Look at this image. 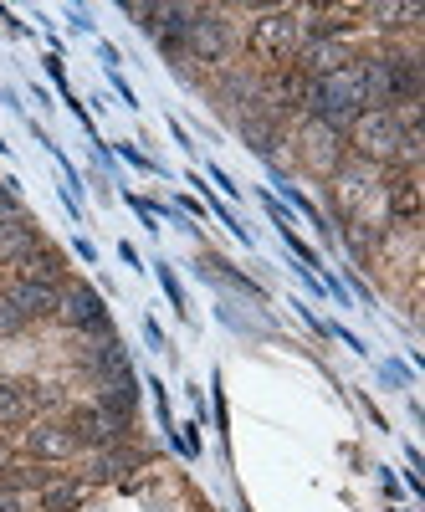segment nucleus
Masks as SVG:
<instances>
[{"instance_id": "f257e3e1", "label": "nucleus", "mask_w": 425, "mask_h": 512, "mask_svg": "<svg viewBox=\"0 0 425 512\" xmlns=\"http://www.w3.org/2000/svg\"><path fill=\"white\" fill-rule=\"evenodd\" d=\"M297 52H303V26H297L292 6H267V11L251 16V26H246V57L257 62L262 72L292 67Z\"/></svg>"}, {"instance_id": "f03ea898", "label": "nucleus", "mask_w": 425, "mask_h": 512, "mask_svg": "<svg viewBox=\"0 0 425 512\" xmlns=\"http://www.w3.org/2000/svg\"><path fill=\"white\" fill-rule=\"evenodd\" d=\"M303 108H308V118L328 123L333 134H349V123L364 113V77H359V62H354V67H344V72L313 77V82H308Z\"/></svg>"}, {"instance_id": "7ed1b4c3", "label": "nucleus", "mask_w": 425, "mask_h": 512, "mask_svg": "<svg viewBox=\"0 0 425 512\" xmlns=\"http://www.w3.org/2000/svg\"><path fill=\"white\" fill-rule=\"evenodd\" d=\"M349 149L359 164H374V169H400V154H405V128L395 123V113L385 108H364L354 123H349Z\"/></svg>"}, {"instance_id": "20e7f679", "label": "nucleus", "mask_w": 425, "mask_h": 512, "mask_svg": "<svg viewBox=\"0 0 425 512\" xmlns=\"http://www.w3.org/2000/svg\"><path fill=\"white\" fill-rule=\"evenodd\" d=\"M231 21H226V11H210V6H195V16H190V26H185V57L190 62H200V67H221L226 57H231Z\"/></svg>"}, {"instance_id": "39448f33", "label": "nucleus", "mask_w": 425, "mask_h": 512, "mask_svg": "<svg viewBox=\"0 0 425 512\" xmlns=\"http://www.w3.org/2000/svg\"><path fill=\"white\" fill-rule=\"evenodd\" d=\"M57 318L77 333H93V338H113V318L103 308V297L88 287V282H62V308Z\"/></svg>"}, {"instance_id": "423d86ee", "label": "nucleus", "mask_w": 425, "mask_h": 512, "mask_svg": "<svg viewBox=\"0 0 425 512\" xmlns=\"http://www.w3.org/2000/svg\"><path fill=\"white\" fill-rule=\"evenodd\" d=\"M62 425L72 431V441H77L82 451H108V446H118V441H123V431H129V425L113 420V415H108L98 400H88V405H72Z\"/></svg>"}, {"instance_id": "0eeeda50", "label": "nucleus", "mask_w": 425, "mask_h": 512, "mask_svg": "<svg viewBox=\"0 0 425 512\" xmlns=\"http://www.w3.org/2000/svg\"><path fill=\"white\" fill-rule=\"evenodd\" d=\"M297 154L313 175H333L338 164H344V134H333L328 123L318 118H303V134H297Z\"/></svg>"}, {"instance_id": "6e6552de", "label": "nucleus", "mask_w": 425, "mask_h": 512, "mask_svg": "<svg viewBox=\"0 0 425 512\" xmlns=\"http://www.w3.org/2000/svg\"><path fill=\"white\" fill-rule=\"evenodd\" d=\"M6 303L26 318V323H41V318H57L62 308V287H47V282H26V277H11L6 287Z\"/></svg>"}, {"instance_id": "1a4fd4ad", "label": "nucleus", "mask_w": 425, "mask_h": 512, "mask_svg": "<svg viewBox=\"0 0 425 512\" xmlns=\"http://www.w3.org/2000/svg\"><path fill=\"white\" fill-rule=\"evenodd\" d=\"M385 210H390V221H400V226L420 221L425 195H420V175H415V169H395V175H385Z\"/></svg>"}, {"instance_id": "9d476101", "label": "nucleus", "mask_w": 425, "mask_h": 512, "mask_svg": "<svg viewBox=\"0 0 425 512\" xmlns=\"http://www.w3.org/2000/svg\"><path fill=\"white\" fill-rule=\"evenodd\" d=\"M354 62H359V57H354L349 41H303V52H297L292 67L313 82V77H328V72H344V67H354Z\"/></svg>"}, {"instance_id": "9b49d317", "label": "nucleus", "mask_w": 425, "mask_h": 512, "mask_svg": "<svg viewBox=\"0 0 425 512\" xmlns=\"http://www.w3.org/2000/svg\"><path fill=\"white\" fill-rule=\"evenodd\" d=\"M26 451H31V461H72L82 446L72 441V431H67L62 420H31Z\"/></svg>"}, {"instance_id": "f8f14e48", "label": "nucleus", "mask_w": 425, "mask_h": 512, "mask_svg": "<svg viewBox=\"0 0 425 512\" xmlns=\"http://www.w3.org/2000/svg\"><path fill=\"white\" fill-rule=\"evenodd\" d=\"M82 364H88V374L98 384H118V379H129L134 364H129V349L118 344V338H103V344H93L88 354H82Z\"/></svg>"}, {"instance_id": "ddd939ff", "label": "nucleus", "mask_w": 425, "mask_h": 512, "mask_svg": "<svg viewBox=\"0 0 425 512\" xmlns=\"http://www.w3.org/2000/svg\"><path fill=\"white\" fill-rule=\"evenodd\" d=\"M31 420H36V405H31V379L0 374V431H11V425H31Z\"/></svg>"}, {"instance_id": "4468645a", "label": "nucleus", "mask_w": 425, "mask_h": 512, "mask_svg": "<svg viewBox=\"0 0 425 512\" xmlns=\"http://www.w3.org/2000/svg\"><path fill=\"white\" fill-rule=\"evenodd\" d=\"M16 277H26V282H47V287H62V282H67V262H62V251H57V246L41 241L36 251H26L21 262H16Z\"/></svg>"}, {"instance_id": "2eb2a0df", "label": "nucleus", "mask_w": 425, "mask_h": 512, "mask_svg": "<svg viewBox=\"0 0 425 512\" xmlns=\"http://www.w3.org/2000/svg\"><path fill=\"white\" fill-rule=\"evenodd\" d=\"M41 512H77L82 502H88V482L77 477H47V487L36 492Z\"/></svg>"}, {"instance_id": "dca6fc26", "label": "nucleus", "mask_w": 425, "mask_h": 512, "mask_svg": "<svg viewBox=\"0 0 425 512\" xmlns=\"http://www.w3.org/2000/svg\"><path fill=\"white\" fill-rule=\"evenodd\" d=\"M359 16H369L364 26H374V31H410L415 21H420V6H400V0H379V6H364Z\"/></svg>"}, {"instance_id": "f3484780", "label": "nucleus", "mask_w": 425, "mask_h": 512, "mask_svg": "<svg viewBox=\"0 0 425 512\" xmlns=\"http://www.w3.org/2000/svg\"><path fill=\"white\" fill-rule=\"evenodd\" d=\"M236 128H241L246 149H257L262 159H272V154H277V144H282V134H277V118H267V113H246Z\"/></svg>"}, {"instance_id": "a211bd4d", "label": "nucleus", "mask_w": 425, "mask_h": 512, "mask_svg": "<svg viewBox=\"0 0 425 512\" xmlns=\"http://www.w3.org/2000/svg\"><path fill=\"white\" fill-rule=\"evenodd\" d=\"M41 246V236H36V226L31 221H11V226H0V262H21L26 251H36Z\"/></svg>"}, {"instance_id": "6ab92c4d", "label": "nucleus", "mask_w": 425, "mask_h": 512, "mask_svg": "<svg viewBox=\"0 0 425 512\" xmlns=\"http://www.w3.org/2000/svg\"><path fill=\"white\" fill-rule=\"evenodd\" d=\"M11 221H31V216H26V205H21L16 180H0V226H11Z\"/></svg>"}, {"instance_id": "aec40b11", "label": "nucleus", "mask_w": 425, "mask_h": 512, "mask_svg": "<svg viewBox=\"0 0 425 512\" xmlns=\"http://www.w3.org/2000/svg\"><path fill=\"white\" fill-rule=\"evenodd\" d=\"M26 328H31V323L6 303V292H0V338H16V333H26Z\"/></svg>"}, {"instance_id": "412c9836", "label": "nucleus", "mask_w": 425, "mask_h": 512, "mask_svg": "<svg viewBox=\"0 0 425 512\" xmlns=\"http://www.w3.org/2000/svg\"><path fill=\"white\" fill-rule=\"evenodd\" d=\"M159 287H164V297L175 303V313H185V287H180V277L169 272V262H159Z\"/></svg>"}, {"instance_id": "4be33fe9", "label": "nucleus", "mask_w": 425, "mask_h": 512, "mask_svg": "<svg viewBox=\"0 0 425 512\" xmlns=\"http://www.w3.org/2000/svg\"><path fill=\"white\" fill-rule=\"evenodd\" d=\"M118 154H123V159H129L134 169H149V175H154V159H144V154H139L134 144H118Z\"/></svg>"}, {"instance_id": "5701e85b", "label": "nucleus", "mask_w": 425, "mask_h": 512, "mask_svg": "<svg viewBox=\"0 0 425 512\" xmlns=\"http://www.w3.org/2000/svg\"><path fill=\"white\" fill-rule=\"evenodd\" d=\"M47 77L57 82V88H67V72H62V52H52V57H47Z\"/></svg>"}, {"instance_id": "b1692460", "label": "nucleus", "mask_w": 425, "mask_h": 512, "mask_svg": "<svg viewBox=\"0 0 425 512\" xmlns=\"http://www.w3.org/2000/svg\"><path fill=\"white\" fill-rule=\"evenodd\" d=\"M0 26H6L11 36H26V26L16 21V11H11V6H0Z\"/></svg>"}, {"instance_id": "393cba45", "label": "nucleus", "mask_w": 425, "mask_h": 512, "mask_svg": "<svg viewBox=\"0 0 425 512\" xmlns=\"http://www.w3.org/2000/svg\"><path fill=\"white\" fill-rule=\"evenodd\" d=\"M0 512H21V492H11V487H0Z\"/></svg>"}, {"instance_id": "a878e982", "label": "nucleus", "mask_w": 425, "mask_h": 512, "mask_svg": "<svg viewBox=\"0 0 425 512\" xmlns=\"http://www.w3.org/2000/svg\"><path fill=\"white\" fill-rule=\"evenodd\" d=\"M144 338H149V349H164V333H159L154 318H144Z\"/></svg>"}, {"instance_id": "bb28decb", "label": "nucleus", "mask_w": 425, "mask_h": 512, "mask_svg": "<svg viewBox=\"0 0 425 512\" xmlns=\"http://www.w3.org/2000/svg\"><path fill=\"white\" fill-rule=\"evenodd\" d=\"M113 88H118V98H123V103H129V108H139V98H134V88H129V82H123L118 72H113Z\"/></svg>"}, {"instance_id": "cd10ccee", "label": "nucleus", "mask_w": 425, "mask_h": 512, "mask_svg": "<svg viewBox=\"0 0 425 512\" xmlns=\"http://www.w3.org/2000/svg\"><path fill=\"white\" fill-rule=\"evenodd\" d=\"M72 246H77V256H82V262H88V267H93V262H98V246H93V241H82V236H77V241H72Z\"/></svg>"}, {"instance_id": "c85d7f7f", "label": "nucleus", "mask_w": 425, "mask_h": 512, "mask_svg": "<svg viewBox=\"0 0 425 512\" xmlns=\"http://www.w3.org/2000/svg\"><path fill=\"white\" fill-rule=\"evenodd\" d=\"M210 180H216V185H221L226 195H236V185H231V175H226V169H221V164H210Z\"/></svg>"}, {"instance_id": "c756f323", "label": "nucleus", "mask_w": 425, "mask_h": 512, "mask_svg": "<svg viewBox=\"0 0 425 512\" xmlns=\"http://www.w3.org/2000/svg\"><path fill=\"white\" fill-rule=\"evenodd\" d=\"M67 16H72V26H77V31H93V21H88V11H82V6H72Z\"/></svg>"}, {"instance_id": "7c9ffc66", "label": "nucleus", "mask_w": 425, "mask_h": 512, "mask_svg": "<svg viewBox=\"0 0 425 512\" xmlns=\"http://www.w3.org/2000/svg\"><path fill=\"white\" fill-rule=\"evenodd\" d=\"M11 461H16V456H11V446H6V441H0V466H11Z\"/></svg>"}, {"instance_id": "2f4dec72", "label": "nucleus", "mask_w": 425, "mask_h": 512, "mask_svg": "<svg viewBox=\"0 0 425 512\" xmlns=\"http://www.w3.org/2000/svg\"><path fill=\"white\" fill-rule=\"evenodd\" d=\"M0 154H6V139H0Z\"/></svg>"}]
</instances>
